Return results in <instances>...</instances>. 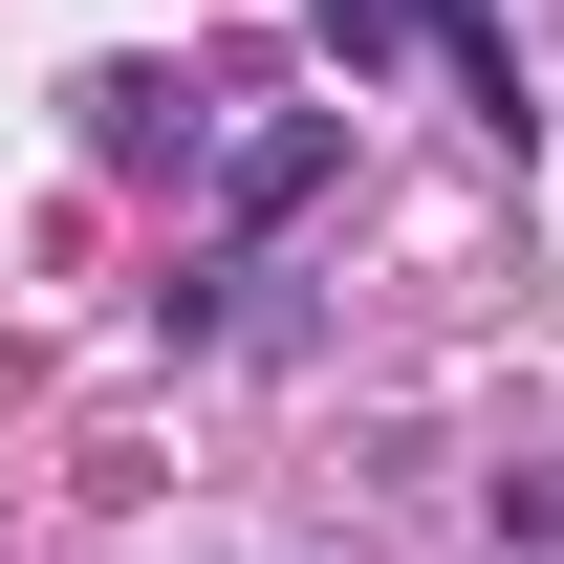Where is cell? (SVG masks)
<instances>
[{"mask_svg":"<svg viewBox=\"0 0 564 564\" xmlns=\"http://www.w3.org/2000/svg\"><path fill=\"white\" fill-rule=\"evenodd\" d=\"M413 22H434V44H456V87H478L499 131H521V44H499V0H413Z\"/></svg>","mask_w":564,"mask_h":564,"instance_id":"1","label":"cell"},{"mask_svg":"<svg viewBox=\"0 0 564 564\" xmlns=\"http://www.w3.org/2000/svg\"><path fill=\"white\" fill-rule=\"evenodd\" d=\"M326 44H348V87H369V66H391V0H326Z\"/></svg>","mask_w":564,"mask_h":564,"instance_id":"2","label":"cell"}]
</instances>
